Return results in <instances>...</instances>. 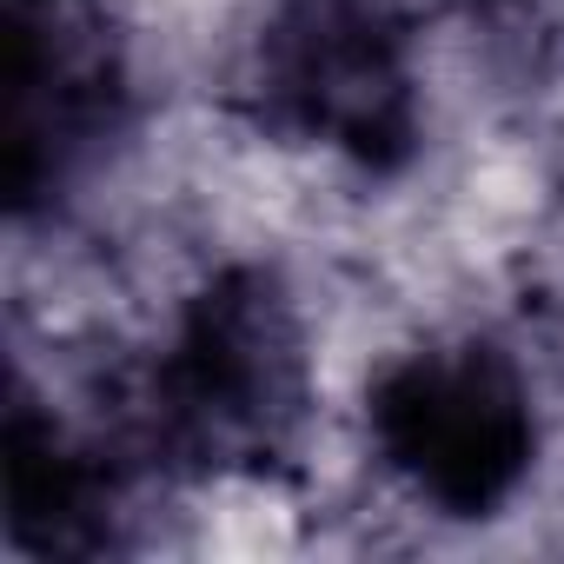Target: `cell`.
<instances>
[{
	"label": "cell",
	"mask_w": 564,
	"mask_h": 564,
	"mask_svg": "<svg viewBox=\"0 0 564 564\" xmlns=\"http://www.w3.org/2000/svg\"><path fill=\"white\" fill-rule=\"evenodd\" d=\"M300 419L306 339L293 300L265 272H226L186 306L153 372V438L186 465L226 471L279 458Z\"/></svg>",
	"instance_id": "1"
},
{
	"label": "cell",
	"mask_w": 564,
	"mask_h": 564,
	"mask_svg": "<svg viewBox=\"0 0 564 564\" xmlns=\"http://www.w3.org/2000/svg\"><path fill=\"white\" fill-rule=\"evenodd\" d=\"M372 438L386 465L438 511L485 518L531 471V392L524 372L478 339L405 352L372 386Z\"/></svg>",
	"instance_id": "2"
},
{
	"label": "cell",
	"mask_w": 564,
	"mask_h": 564,
	"mask_svg": "<svg viewBox=\"0 0 564 564\" xmlns=\"http://www.w3.org/2000/svg\"><path fill=\"white\" fill-rule=\"evenodd\" d=\"M272 120L386 166L412 147L419 94L405 34L379 0H286L259 47Z\"/></svg>",
	"instance_id": "3"
},
{
	"label": "cell",
	"mask_w": 564,
	"mask_h": 564,
	"mask_svg": "<svg viewBox=\"0 0 564 564\" xmlns=\"http://www.w3.org/2000/svg\"><path fill=\"white\" fill-rule=\"evenodd\" d=\"M8 511L14 531L47 551L87 544L107 511V478L94 452H80L54 419H34L28 405H14L8 425Z\"/></svg>",
	"instance_id": "4"
}]
</instances>
